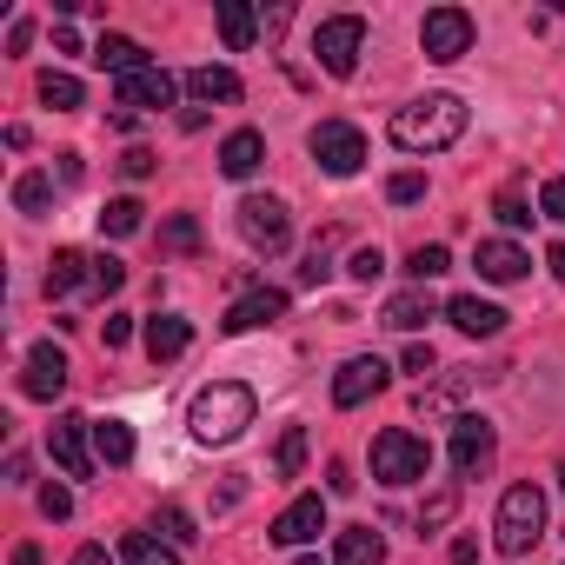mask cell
Listing matches in <instances>:
<instances>
[{
    "label": "cell",
    "mask_w": 565,
    "mask_h": 565,
    "mask_svg": "<svg viewBox=\"0 0 565 565\" xmlns=\"http://www.w3.org/2000/svg\"><path fill=\"white\" fill-rule=\"evenodd\" d=\"M459 134H466V100L459 94H426V100L393 114V147H406V153H439Z\"/></svg>",
    "instance_id": "cell-1"
},
{
    "label": "cell",
    "mask_w": 565,
    "mask_h": 565,
    "mask_svg": "<svg viewBox=\"0 0 565 565\" xmlns=\"http://www.w3.org/2000/svg\"><path fill=\"white\" fill-rule=\"evenodd\" d=\"M253 386H239V380H213V386H200L193 393V413H186V426H193V439L200 446H233L246 426H253Z\"/></svg>",
    "instance_id": "cell-2"
},
{
    "label": "cell",
    "mask_w": 565,
    "mask_h": 565,
    "mask_svg": "<svg viewBox=\"0 0 565 565\" xmlns=\"http://www.w3.org/2000/svg\"><path fill=\"white\" fill-rule=\"evenodd\" d=\"M539 532H545V492L539 486H505V499L492 512V545L505 558H519V552L539 545Z\"/></svg>",
    "instance_id": "cell-3"
},
{
    "label": "cell",
    "mask_w": 565,
    "mask_h": 565,
    "mask_svg": "<svg viewBox=\"0 0 565 565\" xmlns=\"http://www.w3.org/2000/svg\"><path fill=\"white\" fill-rule=\"evenodd\" d=\"M426 472H433V446H426L419 433L386 426V433L373 439V479H380V486H413V479H426Z\"/></svg>",
    "instance_id": "cell-4"
},
{
    "label": "cell",
    "mask_w": 565,
    "mask_h": 565,
    "mask_svg": "<svg viewBox=\"0 0 565 565\" xmlns=\"http://www.w3.org/2000/svg\"><path fill=\"white\" fill-rule=\"evenodd\" d=\"M313 54H320V67H327L333 81H353V74H360V54H366V21H360V14H333V21H320Z\"/></svg>",
    "instance_id": "cell-5"
},
{
    "label": "cell",
    "mask_w": 565,
    "mask_h": 565,
    "mask_svg": "<svg viewBox=\"0 0 565 565\" xmlns=\"http://www.w3.org/2000/svg\"><path fill=\"white\" fill-rule=\"evenodd\" d=\"M239 233H246V246H259V253H287V239H294L287 200H273V193L239 200Z\"/></svg>",
    "instance_id": "cell-6"
},
{
    "label": "cell",
    "mask_w": 565,
    "mask_h": 565,
    "mask_svg": "<svg viewBox=\"0 0 565 565\" xmlns=\"http://www.w3.org/2000/svg\"><path fill=\"white\" fill-rule=\"evenodd\" d=\"M313 160H320V173L353 180V173H360V160H366V134H360V127H347V120H320V127H313Z\"/></svg>",
    "instance_id": "cell-7"
},
{
    "label": "cell",
    "mask_w": 565,
    "mask_h": 565,
    "mask_svg": "<svg viewBox=\"0 0 565 565\" xmlns=\"http://www.w3.org/2000/svg\"><path fill=\"white\" fill-rule=\"evenodd\" d=\"M47 452H54V466H61L67 479H94V419L61 413V419L47 426Z\"/></svg>",
    "instance_id": "cell-8"
},
{
    "label": "cell",
    "mask_w": 565,
    "mask_h": 565,
    "mask_svg": "<svg viewBox=\"0 0 565 565\" xmlns=\"http://www.w3.org/2000/svg\"><path fill=\"white\" fill-rule=\"evenodd\" d=\"M419 47H426V61L452 67V61L472 47V14H466V8H433V14L419 21Z\"/></svg>",
    "instance_id": "cell-9"
},
{
    "label": "cell",
    "mask_w": 565,
    "mask_h": 565,
    "mask_svg": "<svg viewBox=\"0 0 565 565\" xmlns=\"http://www.w3.org/2000/svg\"><path fill=\"white\" fill-rule=\"evenodd\" d=\"M386 360H373V353H360V360H347L340 373H333V406L340 413H353V406H366V399H380L386 393Z\"/></svg>",
    "instance_id": "cell-10"
},
{
    "label": "cell",
    "mask_w": 565,
    "mask_h": 565,
    "mask_svg": "<svg viewBox=\"0 0 565 565\" xmlns=\"http://www.w3.org/2000/svg\"><path fill=\"white\" fill-rule=\"evenodd\" d=\"M492 452H499V433H492L479 413L452 419V472H459V479H479V472L492 466Z\"/></svg>",
    "instance_id": "cell-11"
},
{
    "label": "cell",
    "mask_w": 565,
    "mask_h": 565,
    "mask_svg": "<svg viewBox=\"0 0 565 565\" xmlns=\"http://www.w3.org/2000/svg\"><path fill=\"white\" fill-rule=\"evenodd\" d=\"M273 320H287V294H279V287H253V294H239L226 307L220 333H253V327H273Z\"/></svg>",
    "instance_id": "cell-12"
},
{
    "label": "cell",
    "mask_w": 565,
    "mask_h": 565,
    "mask_svg": "<svg viewBox=\"0 0 565 565\" xmlns=\"http://www.w3.org/2000/svg\"><path fill=\"white\" fill-rule=\"evenodd\" d=\"M21 393H28V399H61V393H67V353H61L54 340L28 353V366H21Z\"/></svg>",
    "instance_id": "cell-13"
},
{
    "label": "cell",
    "mask_w": 565,
    "mask_h": 565,
    "mask_svg": "<svg viewBox=\"0 0 565 565\" xmlns=\"http://www.w3.org/2000/svg\"><path fill=\"white\" fill-rule=\"evenodd\" d=\"M320 532H327V499H320V492H300L287 512L273 519V539H279V545H313Z\"/></svg>",
    "instance_id": "cell-14"
},
{
    "label": "cell",
    "mask_w": 565,
    "mask_h": 565,
    "mask_svg": "<svg viewBox=\"0 0 565 565\" xmlns=\"http://www.w3.org/2000/svg\"><path fill=\"white\" fill-rule=\"evenodd\" d=\"M160 107H173V74L167 67H140V74L120 81V114H160Z\"/></svg>",
    "instance_id": "cell-15"
},
{
    "label": "cell",
    "mask_w": 565,
    "mask_h": 565,
    "mask_svg": "<svg viewBox=\"0 0 565 565\" xmlns=\"http://www.w3.org/2000/svg\"><path fill=\"white\" fill-rule=\"evenodd\" d=\"M472 266H479V279H492V287H512L532 259H525V246H512V239H479Z\"/></svg>",
    "instance_id": "cell-16"
},
{
    "label": "cell",
    "mask_w": 565,
    "mask_h": 565,
    "mask_svg": "<svg viewBox=\"0 0 565 565\" xmlns=\"http://www.w3.org/2000/svg\"><path fill=\"white\" fill-rule=\"evenodd\" d=\"M259 160H266V140H259L253 127H239V134L220 140V173H226V180H253Z\"/></svg>",
    "instance_id": "cell-17"
},
{
    "label": "cell",
    "mask_w": 565,
    "mask_h": 565,
    "mask_svg": "<svg viewBox=\"0 0 565 565\" xmlns=\"http://www.w3.org/2000/svg\"><path fill=\"white\" fill-rule=\"evenodd\" d=\"M446 320H452L459 333H472V340H492V333L505 327V313H499L492 300H479V294H459V300H446Z\"/></svg>",
    "instance_id": "cell-18"
},
{
    "label": "cell",
    "mask_w": 565,
    "mask_h": 565,
    "mask_svg": "<svg viewBox=\"0 0 565 565\" xmlns=\"http://www.w3.org/2000/svg\"><path fill=\"white\" fill-rule=\"evenodd\" d=\"M186 347H193V320H180V313H153V320H147V353H153V366L180 360Z\"/></svg>",
    "instance_id": "cell-19"
},
{
    "label": "cell",
    "mask_w": 565,
    "mask_h": 565,
    "mask_svg": "<svg viewBox=\"0 0 565 565\" xmlns=\"http://www.w3.org/2000/svg\"><path fill=\"white\" fill-rule=\"evenodd\" d=\"M333 565H386V539L373 525H353L333 539Z\"/></svg>",
    "instance_id": "cell-20"
},
{
    "label": "cell",
    "mask_w": 565,
    "mask_h": 565,
    "mask_svg": "<svg viewBox=\"0 0 565 565\" xmlns=\"http://www.w3.org/2000/svg\"><path fill=\"white\" fill-rule=\"evenodd\" d=\"M94 67H107V74H140L147 67V47L140 41H127V34H100V47H94Z\"/></svg>",
    "instance_id": "cell-21"
},
{
    "label": "cell",
    "mask_w": 565,
    "mask_h": 565,
    "mask_svg": "<svg viewBox=\"0 0 565 565\" xmlns=\"http://www.w3.org/2000/svg\"><path fill=\"white\" fill-rule=\"evenodd\" d=\"M186 94H193V100H206V107H213V100H226V107H233L246 87H239V74H233V67H193V74H186Z\"/></svg>",
    "instance_id": "cell-22"
},
{
    "label": "cell",
    "mask_w": 565,
    "mask_h": 565,
    "mask_svg": "<svg viewBox=\"0 0 565 565\" xmlns=\"http://www.w3.org/2000/svg\"><path fill=\"white\" fill-rule=\"evenodd\" d=\"M81 279H94V259H87V253H74V246H61V253H54V266H47V300H67Z\"/></svg>",
    "instance_id": "cell-23"
},
{
    "label": "cell",
    "mask_w": 565,
    "mask_h": 565,
    "mask_svg": "<svg viewBox=\"0 0 565 565\" xmlns=\"http://www.w3.org/2000/svg\"><path fill=\"white\" fill-rule=\"evenodd\" d=\"M94 459L100 466H127L134 459V426L127 419H94Z\"/></svg>",
    "instance_id": "cell-24"
},
{
    "label": "cell",
    "mask_w": 565,
    "mask_h": 565,
    "mask_svg": "<svg viewBox=\"0 0 565 565\" xmlns=\"http://www.w3.org/2000/svg\"><path fill=\"white\" fill-rule=\"evenodd\" d=\"M426 320H433V294H426V287H413V294H393V300H386V327L413 333V327H426Z\"/></svg>",
    "instance_id": "cell-25"
},
{
    "label": "cell",
    "mask_w": 565,
    "mask_h": 565,
    "mask_svg": "<svg viewBox=\"0 0 565 565\" xmlns=\"http://www.w3.org/2000/svg\"><path fill=\"white\" fill-rule=\"evenodd\" d=\"M253 34H259V14L246 8V0H226V8H220V41L239 54V47H253Z\"/></svg>",
    "instance_id": "cell-26"
},
{
    "label": "cell",
    "mask_w": 565,
    "mask_h": 565,
    "mask_svg": "<svg viewBox=\"0 0 565 565\" xmlns=\"http://www.w3.org/2000/svg\"><path fill=\"white\" fill-rule=\"evenodd\" d=\"M140 220H147V206H140L134 193H120V200H107L100 233H107V239H127V233H140Z\"/></svg>",
    "instance_id": "cell-27"
},
{
    "label": "cell",
    "mask_w": 565,
    "mask_h": 565,
    "mask_svg": "<svg viewBox=\"0 0 565 565\" xmlns=\"http://www.w3.org/2000/svg\"><path fill=\"white\" fill-rule=\"evenodd\" d=\"M120 565H180V558H173V545H160L153 532H127V539H120Z\"/></svg>",
    "instance_id": "cell-28"
},
{
    "label": "cell",
    "mask_w": 565,
    "mask_h": 565,
    "mask_svg": "<svg viewBox=\"0 0 565 565\" xmlns=\"http://www.w3.org/2000/svg\"><path fill=\"white\" fill-rule=\"evenodd\" d=\"M300 466H307V426H287V433H279V452H273V472L300 479Z\"/></svg>",
    "instance_id": "cell-29"
},
{
    "label": "cell",
    "mask_w": 565,
    "mask_h": 565,
    "mask_svg": "<svg viewBox=\"0 0 565 565\" xmlns=\"http://www.w3.org/2000/svg\"><path fill=\"white\" fill-rule=\"evenodd\" d=\"M41 100H47L54 114H74L87 94H81V81H74V74H41Z\"/></svg>",
    "instance_id": "cell-30"
},
{
    "label": "cell",
    "mask_w": 565,
    "mask_h": 565,
    "mask_svg": "<svg viewBox=\"0 0 565 565\" xmlns=\"http://www.w3.org/2000/svg\"><path fill=\"white\" fill-rule=\"evenodd\" d=\"M47 200H54V180L47 173H21L14 180V206L21 213H47Z\"/></svg>",
    "instance_id": "cell-31"
},
{
    "label": "cell",
    "mask_w": 565,
    "mask_h": 565,
    "mask_svg": "<svg viewBox=\"0 0 565 565\" xmlns=\"http://www.w3.org/2000/svg\"><path fill=\"white\" fill-rule=\"evenodd\" d=\"M452 266V253L446 246H413V259H406V273H413V287H426V279H439Z\"/></svg>",
    "instance_id": "cell-32"
},
{
    "label": "cell",
    "mask_w": 565,
    "mask_h": 565,
    "mask_svg": "<svg viewBox=\"0 0 565 565\" xmlns=\"http://www.w3.org/2000/svg\"><path fill=\"white\" fill-rule=\"evenodd\" d=\"M160 246H167V253H200V220H193V213L167 220V226H160Z\"/></svg>",
    "instance_id": "cell-33"
},
{
    "label": "cell",
    "mask_w": 565,
    "mask_h": 565,
    "mask_svg": "<svg viewBox=\"0 0 565 565\" xmlns=\"http://www.w3.org/2000/svg\"><path fill=\"white\" fill-rule=\"evenodd\" d=\"M87 287H94V294H120V287H127V266H120L114 253H100V259H94V279H87Z\"/></svg>",
    "instance_id": "cell-34"
},
{
    "label": "cell",
    "mask_w": 565,
    "mask_h": 565,
    "mask_svg": "<svg viewBox=\"0 0 565 565\" xmlns=\"http://www.w3.org/2000/svg\"><path fill=\"white\" fill-rule=\"evenodd\" d=\"M452 505H459V486H446V492H433V499H426V512H419V532H439V525L452 519Z\"/></svg>",
    "instance_id": "cell-35"
},
{
    "label": "cell",
    "mask_w": 565,
    "mask_h": 565,
    "mask_svg": "<svg viewBox=\"0 0 565 565\" xmlns=\"http://www.w3.org/2000/svg\"><path fill=\"white\" fill-rule=\"evenodd\" d=\"M419 193H426V173H413V167H406V173H393V180H386V200H393V206H413V200H419Z\"/></svg>",
    "instance_id": "cell-36"
},
{
    "label": "cell",
    "mask_w": 565,
    "mask_h": 565,
    "mask_svg": "<svg viewBox=\"0 0 565 565\" xmlns=\"http://www.w3.org/2000/svg\"><path fill=\"white\" fill-rule=\"evenodd\" d=\"M492 213H499L505 226H532V220H539V213H532V206H525L519 193H499V200H492Z\"/></svg>",
    "instance_id": "cell-37"
},
{
    "label": "cell",
    "mask_w": 565,
    "mask_h": 565,
    "mask_svg": "<svg viewBox=\"0 0 565 565\" xmlns=\"http://www.w3.org/2000/svg\"><path fill=\"white\" fill-rule=\"evenodd\" d=\"M347 273H353V279H366V287H373V279H380V273H386V259H380V246H360V253H353V266H347Z\"/></svg>",
    "instance_id": "cell-38"
},
{
    "label": "cell",
    "mask_w": 565,
    "mask_h": 565,
    "mask_svg": "<svg viewBox=\"0 0 565 565\" xmlns=\"http://www.w3.org/2000/svg\"><path fill=\"white\" fill-rule=\"evenodd\" d=\"M41 512H47V519L61 525V519L74 512V492H67V486H41Z\"/></svg>",
    "instance_id": "cell-39"
},
{
    "label": "cell",
    "mask_w": 565,
    "mask_h": 565,
    "mask_svg": "<svg viewBox=\"0 0 565 565\" xmlns=\"http://www.w3.org/2000/svg\"><path fill=\"white\" fill-rule=\"evenodd\" d=\"M539 213L565 226V180H545V186H539Z\"/></svg>",
    "instance_id": "cell-40"
},
{
    "label": "cell",
    "mask_w": 565,
    "mask_h": 565,
    "mask_svg": "<svg viewBox=\"0 0 565 565\" xmlns=\"http://www.w3.org/2000/svg\"><path fill=\"white\" fill-rule=\"evenodd\" d=\"M153 167H160V160H153L147 147H127V153H120V173H127V180H147Z\"/></svg>",
    "instance_id": "cell-41"
},
{
    "label": "cell",
    "mask_w": 565,
    "mask_h": 565,
    "mask_svg": "<svg viewBox=\"0 0 565 565\" xmlns=\"http://www.w3.org/2000/svg\"><path fill=\"white\" fill-rule=\"evenodd\" d=\"M100 340H107V353H120V347L134 340V320H127V313H107V327H100Z\"/></svg>",
    "instance_id": "cell-42"
},
{
    "label": "cell",
    "mask_w": 565,
    "mask_h": 565,
    "mask_svg": "<svg viewBox=\"0 0 565 565\" xmlns=\"http://www.w3.org/2000/svg\"><path fill=\"white\" fill-rule=\"evenodd\" d=\"M327 273H333V266H327V239H320V246L307 253V266H300V287H320Z\"/></svg>",
    "instance_id": "cell-43"
},
{
    "label": "cell",
    "mask_w": 565,
    "mask_h": 565,
    "mask_svg": "<svg viewBox=\"0 0 565 565\" xmlns=\"http://www.w3.org/2000/svg\"><path fill=\"white\" fill-rule=\"evenodd\" d=\"M160 525H167V532H173L180 545H186V539H200V532H193V519H186L180 505H167V512H160Z\"/></svg>",
    "instance_id": "cell-44"
},
{
    "label": "cell",
    "mask_w": 565,
    "mask_h": 565,
    "mask_svg": "<svg viewBox=\"0 0 565 565\" xmlns=\"http://www.w3.org/2000/svg\"><path fill=\"white\" fill-rule=\"evenodd\" d=\"M446 558H452V565H479V539H472V532H459V539H452V552H446Z\"/></svg>",
    "instance_id": "cell-45"
},
{
    "label": "cell",
    "mask_w": 565,
    "mask_h": 565,
    "mask_svg": "<svg viewBox=\"0 0 565 565\" xmlns=\"http://www.w3.org/2000/svg\"><path fill=\"white\" fill-rule=\"evenodd\" d=\"M433 366H439V360H433V347H406V373H419V380H426Z\"/></svg>",
    "instance_id": "cell-46"
},
{
    "label": "cell",
    "mask_w": 565,
    "mask_h": 565,
    "mask_svg": "<svg viewBox=\"0 0 565 565\" xmlns=\"http://www.w3.org/2000/svg\"><path fill=\"white\" fill-rule=\"evenodd\" d=\"M28 41H34V21H14L8 28V54H28Z\"/></svg>",
    "instance_id": "cell-47"
},
{
    "label": "cell",
    "mask_w": 565,
    "mask_h": 565,
    "mask_svg": "<svg viewBox=\"0 0 565 565\" xmlns=\"http://www.w3.org/2000/svg\"><path fill=\"white\" fill-rule=\"evenodd\" d=\"M327 486H333V492H353L360 479H353V466H340V459H333V466H327Z\"/></svg>",
    "instance_id": "cell-48"
},
{
    "label": "cell",
    "mask_w": 565,
    "mask_h": 565,
    "mask_svg": "<svg viewBox=\"0 0 565 565\" xmlns=\"http://www.w3.org/2000/svg\"><path fill=\"white\" fill-rule=\"evenodd\" d=\"M74 565H114V558H107V545H81V552H74Z\"/></svg>",
    "instance_id": "cell-49"
},
{
    "label": "cell",
    "mask_w": 565,
    "mask_h": 565,
    "mask_svg": "<svg viewBox=\"0 0 565 565\" xmlns=\"http://www.w3.org/2000/svg\"><path fill=\"white\" fill-rule=\"evenodd\" d=\"M545 266H552V279L565 287V246H552V253H545Z\"/></svg>",
    "instance_id": "cell-50"
},
{
    "label": "cell",
    "mask_w": 565,
    "mask_h": 565,
    "mask_svg": "<svg viewBox=\"0 0 565 565\" xmlns=\"http://www.w3.org/2000/svg\"><path fill=\"white\" fill-rule=\"evenodd\" d=\"M14 565H47V558H41V545H14Z\"/></svg>",
    "instance_id": "cell-51"
},
{
    "label": "cell",
    "mask_w": 565,
    "mask_h": 565,
    "mask_svg": "<svg viewBox=\"0 0 565 565\" xmlns=\"http://www.w3.org/2000/svg\"><path fill=\"white\" fill-rule=\"evenodd\" d=\"M558 486H565V459H558Z\"/></svg>",
    "instance_id": "cell-52"
},
{
    "label": "cell",
    "mask_w": 565,
    "mask_h": 565,
    "mask_svg": "<svg viewBox=\"0 0 565 565\" xmlns=\"http://www.w3.org/2000/svg\"><path fill=\"white\" fill-rule=\"evenodd\" d=\"M300 565H327V558H300Z\"/></svg>",
    "instance_id": "cell-53"
}]
</instances>
